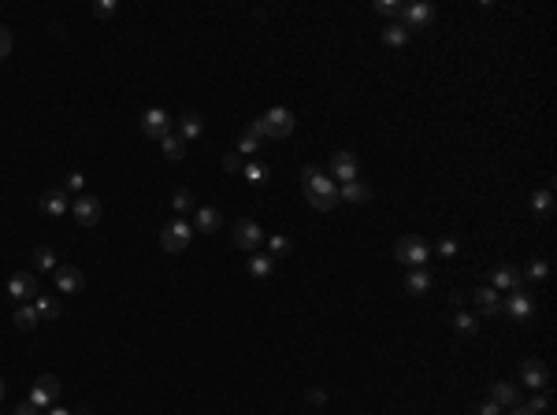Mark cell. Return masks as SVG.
Returning <instances> with one entry per match:
<instances>
[{
    "mask_svg": "<svg viewBox=\"0 0 557 415\" xmlns=\"http://www.w3.org/2000/svg\"><path fill=\"white\" fill-rule=\"evenodd\" d=\"M520 275H524V278H546V275H550V263H546V260H531L528 271H520Z\"/></svg>",
    "mask_w": 557,
    "mask_h": 415,
    "instance_id": "836d02e7",
    "label": "cell"
},
{
    "mask_svg": "<svg viewBox=\"0 0 557 415\" xmlns=\"http://www.w3.org/2000/svg\"><path fill=\"white\" fill-rule=\"evenodd\" d=\"M48 415H71V411H63V408H48Z\"/></svg>",
    "mask_w": 557,
    "mask_h": 415,
    "instance_id": "bcb514c9",
    "label": "cell"
},
{
    "mask_svg": "<svg viewBox=\"0 0 557 415\" xmlns=\"http://www.w3.org/2000/svg\"><path fill=\"white\" fill-rule=\"evenodd\" d=\"M453 326H457V334H465V338H472V334L480 330V326H476V319H472L468 311H457V315H453Z\"/></svg>",
    "mask_w": 557,
    "mask_h": 415,
    "instance_id": "1f68e13d",
    "label": "cell"
},
{
    "mask_svg": "<svg viewBox=\"0 0 557 415\" xmlns=\"http://www.w3.org/2000/svg\"><path fill=\"white\" fill-rule=\"evenodd\" d=\"M490 401H494L498 408H517L520 404V389L509 386V382H494V386H490Z\"/></svg>",
    "mask_w": 557,
    "mask_h": 415,
    "instance_id": "e0dca14e",
    "label": "cell"
},
{
    "mask_svg": "<svg viewBox=\"0 0 557 415\" xmlns=\"http://www.w3.org/2000/svg\"><path fill=\"white\" fill-rule=\"evenodd\" d=\"M271 271H275V260H271V256H253V260H249V275H253V278H268Z\"/></svg>",
    "mask_w": 557,
    "mask_h": 415,
    "instance_id": "f546056e",
    "label": "cell"
},
{
    "mask_svg": "<svg viewBox=\"0 0 557 415\" xmlns=\"http://www.w3.org/2000/svg\"><path fill=\"white\" fill-rule=\"evenodd\" d=\"M301 186H305V197H308V204H313L316 211H331L338 208V189H335V182L327 178L320 167H301Z\"/></svg>",
    "mask_w": 557,
    "mask_h": 415,
    "instance_id": "6da1fadb",
    "label": "cell"
},
{
    "mask_svg": "<svg viewBox=\"0 0 557 415\" xmlns=\"http://www.w3.org/2000/svg\"><path fill=\"white\" fill-rule=\"evenodd\" d=\"M260 241H264V230H260L253 219H238V223H234V245L242 248V253H253V248H260Z\"/></svg>",
    "mask_w": 557,
    "mask_h": 415,
    "instance_id": "ba28073f",
    "label": "cell"
},
{
    "mask_svg": "<svg viewBox=\"0 0 557 415\" xmlns=\"http://www.w3.org/2000/svg\"><path fill=\"white\" fill-rule=\"evenodd\" d=\"M38 319H60V304L53 301V297H38Z\"/></svg>",
    "mask_w": 557,
    "mask_h": 415,
    "instance_id": "4dcf8cb0",
    "label": "cell"
},
{
    "mask_svg": "<svg viewBox=\"0 0 557 415\" xmlns=\"http://www.w3.org/2000/svg\"><path fill=\"white\" fill-rule=\"evenodd\" d=\"M260 126H264V138L286 141V138L293 134V111H290V108H271L264 119H260Z\"/></svg>",
    "mask_w": 557,
    "mask_h": 415,
    "instance_id": "277c9868",
    "label": "cell"
},
{
    "mask_svg": "<svg viewBox=\"0 0 557 415\" xmlns=\"http://www.w3.org/2000/svg\"><path fill=\"white\" fill-rule=\"evenodd\" d=\"M56 289L60 293H78L82 286H86V275H82L78 267H56Z\"/></svg>",
    "mask_w": 557,
    "mask_h": 415,
    "instance_id": "2e32d148",
    "label": "cell"
},
{
    "mask_svg": "<svg viewBox=\"0 0 557 415\" xmlns=\"http://www.w3.org/2000/svg\"><path fill=\"white\" fill-rule=\"evenodd\" d=\"M201 134H205V119H201L198 111H186L183 119H178V138H183V141H198Z\"/></svg>",
    "mask_w": 557,
    "mask_h": 415,
    "instance_id": "ac0fdd59",
    "label": "cell"
},
{
    "mask_svg": "<svg viewBox=\"0 0 557 415\" xmlns=\"http://www.w3.org/2000/svg\"><path fill=\"white\" fill-rule=\"evenodd\" d=\"M242 175H245V182H249V186H264V182H268V167H264V163H249Z\"/></svg>",
    "mask_w": 557,
    "mask_h": 415,
    "instance_id": "d6a6232c",
    "label": "cell"
},
{
    "mask_svg": "<svg viewBox=\"0 0 557 415\" xmlns=\"http://www.w3.org/2000/svg\"><path fill=\"white\" fill-rule=\"evenodd\" d=\"M38 323L41 319H38V308L34 304H19V308H15V326H19V330H34Z\"/></svg>",
    "mask_w": 557,
    "mask_h": 415,
    "instance_id": "4316f807",
    "label": "cell"
},
{
    "mask_svg": "<svg viewBox=\"0 0 557 415\" xmlns=\"http://www.w3.org/2000/svg\"><path fill=\"white\" fill-rule=\"evenodd\" d=\"M223 226V215L220 208H198V219H193V230H201V234H216Z\"/></svg>",
    "mask_w": 557,
    "mask_h": 415,
    "instance_id": "d6986e66",
    "label": "cell"
},
{
    "mask_svg": "<svg viewBox=\"0 0 557 415\" xmlns=\"http://www.w3.org/2000/svg\"><path fill=\"white\" fill-rule=\"evenodd\" d=\"M141 130H145V138H168L171 130H175V123H171V115L163 111V108H149L141 115Z\"/></svg>",
    "mask_w": 557,
    "mask_h": 415,
    "instance_id": "5b68a950",
    "label": "cell"
},
{
    "mask_svg": "<svg viewBox=\"0 0 557 415\" xmlns=\"http://www.w3.org/2000/svg\"><path fill=\"white\" fill-rule=\"evenodd\" d=\"M472 301H476L480 315H502V293H498V289L480 286L476 293H472Z\"/></svg>",
    "mask_w": 557,
    "mask_h": 415,
    "instance_id": "9a60e30c",
    "label": "cell"
},
{
    "mask_svg": "<svg viewBox=\"0 0 557 415\" xmlns=\"http://www.w3.org/2000/svg\"><path fill=\"white\" fill-rule=\"evenodd\" d=\"M63 186H67V189H82V186H86V178H82V171H71L67 178H63Z\"/></svg>",
    "mask_w": 557,
    "mask_h": 415,
    "instance_id": "ab89813d",
    "label": "cell"
},
{
    "mask_svg": "<svg viewBox=\"0 0 557 415\" xmlns=\"http://www.w3.org/2000/svg\"><path fill=\"white\" fill-rule=\"evenodd\" d=\"M268 245H271V253H275V256H283V253H290V241H286L283 234H275V238H268Z\"/></svg>",
    "mask_w": 557,
    "mask_h": 415,
    "instance_id": "74e56055",
    "label": "cell"
},
{
    "mask_svg": "<svg viewBox=\"0 0 557 415\" xmlns=\"http://www.w3.org/2000/svg\"><path fill=\"white\" fill-rule=\"evenodd\" d=\"M502 311H509L517 323H524V319H531V311H535V304H531V297L524 293V289H517V293H509L502 301Z\"/></svg>",
    "mask_w": 557,
    "mask_h": 415,
    "instance_id": "4fadbf2b",
    "label": "cell"
},
{
    "mask_svg": "<svg viewBox=\"0 0 557 415\" xmlns=\"http://www.w3.org/2000/svg\"><path fill=\"white\" fill-rule=\"evenodd\" d=\"M513 415H531V411H528V408H520V404H517V408H513Z\"/></svg>",
    "mask_w": 557,
    "mask_h": 415,
    "instance_id": "7dc6e473",
    "label": "cell"
},
{
    "mask_svg": "<svg viewBox=\"0 0 557 415\" xmlns=\"http://www.w3.org/2000/svg\"><path fill=\"white\" fill-rule=\"evenodd\" d=\"M428 256H431V248H428V241L423 238H401L398 245H394V260L398 263H405V267H423L428 263Z\"/></svg>",
    "mask_w": 557,
    "mask_h": 415,
    "instance_id": "7a4b0ae2",
    "label": "cell"
},
{
    "mask_svg": "<svg viewBox=\"0 0 557 415\" xmlns=\"http://www.w3.org/2000/svg\"><path fill=\"white\" fill-rule=\"evenodd\" d=\"M190 241H193V226L186 219H175V223H168L160 230V248H163V253H183V248H190Z\"/></svg>",
    "mask_w": 557,
    "mask_h": 415,
    "instance_id": "3957f363",
    "label": "cell"
},
{
    "mask_svg": "<svg viewBox=\"0 0 557 415\" xmlns=\"http://www.w3.org/2000/svg\"><path fill=\"white\" fill-rule=\"evenodd\" d=\"M531 211L539 215V219H546V215L553 211V193L550 189H535L531 193Z\"/></svg>",
    "mask_w": 557,
    "mask_h": 415,
    "instance_id": "cb8c5ba5",
    "label": "cell"
},
{
    "mask_svg": "<svg viewBox=\"0 0 557 415\" xmlns=\"http://www.w3.org/2000/svg\"><path fill=\"white\" fill-rule=\"evenodd\" d=\"M465 301H468V297H465V293H457V289L450 293V304H453V308H465Z\"/></svg>",
    "mask_w": 557,
    "mask_h": 415,
    "instance_id": "f6af8a7d",
    "label": "cell"
},
{
    "mask_svg": "<svg viewBox=\"0 0 557 415\" xmlns=\"http://www.w3.org/2000/svg\"><path fill=\"white\" fill-rule=\"evenodd\" d=\"M171 204H175V211H178V219H183L186 211H198V208H193V193H190V189H175V193H171Z\"/></svg>",
    "mask_w": 557,
    "mask_h": 415,
    "instance_id": "f1b7e54d",
    "label": "cell"
},
{
    "mask_svg": "<svg viewBox=\"0 0 557 415\" xmlns=\"http://www.w3.org/2000/svg\"><path fill=\"white\" fill-rule=\"evenodd\" d=\"M375 11L379 15H401V4L398 0H375Z\"/></svg>",
    "mask_w": 557,
    "mask_h": 415,
    "instance_id": "8d00e7d4",
    "label": "cell"
},
{
    "mask_svg": "<svg viewBox=\"0 0 557 415\" xmlns=\"http://www.w3.org/2000/svg\"><path fill=\"white\" fill-rule=\"evenodd\" d=\"M160 145H163V156H168V160H183L186 156V141L178 138L175 130H171L168 138H160Z\"/></svg>",
    "mask_w": 557,
    "mask_h": 415,
    "instance_id": "d4e9b609",
    "label": "cell"
},
{
    "mask_svg": "<svg viewBox=\"0 0 557 415\" xmlns=\"http://www.w3.org/2000/svg\"><path fill=\"white\" fill-rule=\"evenodd\" d=\"M71 415H93V411H90V408H82V411H71Z\"/></svg>",
    "mask_w": 557,
    "mask_h": 415,
    "instance_id": "c3c4849f",
    "label": "cell"
},
{
    "mask_svg": "<svg viewBox=\"0 0 557 415\" xmlns=\"http://www.w3.org/2000/svg\"><path fill=\"white\" fill-rule=\"evenodd\" d=\"M11 56V30L0 26V60H8Z\"/></svg>",
    "mask_w": 557,
    "mask_h": 415,
    "instance_id": "f35d334b",
    "label": "cell"
},
{
    "mask_svg": "<svg viewBox=\"0 0 557 415\" xmlns=\"http://www.w3.org/2000/svg\"><path fill=\"white\" fill-rule=\"evenodd\" d=\"M331 178H338L342 186H346V182H357V156L346 153V148H342V153H335V156H331Z\"/></svg>",
    "mask_w": 557,
    "mask_h": 415,
    "instance_id": "7c38bea8",
    "label": "cell"
},
{
    "mask_svg": "<svg viewBox=\"0 0 557 415\" xmlns=\"http://www.w3.org/2000/svg\"><path fill=\"white\" fill-rule=\"evenodd\" d=\"M15 415H41V408H38L34 401H23L19 408H15Z\"/></svg>",
    "mask_w": 557,
    "mask_h": 415,
    "instance_id": "7bdbcfd3",
    "label": "cell"
},
{
    "mask_svg": "<svg viewBox=\"0 0 557 415\" xmlns=\"http://www.w3.org/2000/svg\"><path fill=\"white\" fill-rule=\"evenodd\" d=\"M41 211H45V215H63V211H71L67 193H63V189H45V197H41Z\"/></svg>",
    "mask_w": 557,
    "mask_h": 415,
    "instance_id": "44dd1931",
    "label": "cell"
},
{
    "mask_svg": "<svg viewBox=\"0 0 557 415\" xmlns=\"http://www.w3.org/2000/svg\"><path fill=\"white\" fill-rule=\"evenodd\" d=\"M71 215H75V223H78V226L101 223V201H97V197H78V201L71 204Z\"/></svg>",
    "mask_w": 557,
    "mask_h": 415,
    "instance_id": "8fae6325",
    "label": "cell"
},
{
    "mask_svg": "<svg viewBox=\"0 0 557 415\" xmlns=\"http://www.w3.org/2000/svg\"><path fill=\"white\" fill-rule=\"evenodd\" d=\"M34 267H38V271H56V267H60V260H56V253H53L48 245H38V248H34Z\"/></svg>",
    "mask_w": 557,
    "mask_h": 415,
    "instance_id": "484cf974",
    "label": "cell"
},
{
    "mask_svg": "<svg viewBox=\"0 0 557 415\" xmlns=\"http://www.w3.org/2000/svg\"><path fill=\"white\" fill-rule=\"evenodd\" d=\"M260 141H264V126H260V119H253V123L238 134V153L256 156V153H260Z\"/></svg>",
    "mask_w": 557,
    "mask_h": 415,
    "instance_id": "5bb4252c",
    "label": "cell"
},
{
    "mask_svg": "<svg viewBox=\"0 0 557 415\" xmlns=\"http://www.w3.org/2000/svg\"><path fill=\"white\" fill-rule=\"evenodd\" d=\"M0 397H4V378H0Z\"/></svg>",
    "mask_w": 557,
    "mask_h": 415,
    "instance_id": "681fc988",
    "label": "cell"
},
{
    "mask_svg": "<svg viewBox=\"0 0 557 415\" xmlns=\"http://www.w3.org/2000/svg\"><path fill=\"white\" fill-rule=\"evenodd\" d=\"M476 415H505V408H498L494 401H487V404H480V408H476Z\"/></svg>",
    "mask_w": 557,
    "mask_h": 415,
    "instance_id": "b9f144b4",
    "label": "cell"
},
{
    "mask_svg": "<svg viewBox=\"0 0 557 415\" xmlns=\"http://www.w3.org/2000/svg\"><path fill=\"white\" fill-rule=\"evenodd\" d=\"M8 293L15 297V301H38V278L30 275V271H15L11 278H8Z\"/></svg>",
    "mask_w": 557,
    "mask_h": 415,
    "instance_id": "52a82bcc",
    "label": "cell"
},
{
    "mask_svg": "<svg viewBox=\"0 0 557 415\" xmlns=\"http://www.w3.org/2000/svg\"><path fill=\"white\" fill-rule=\"evenodd\" d=\"M409 41V30L401 26V23H394V26H386L383 30V45H390V48H401Z\"/></svg>",
    "mask_w": 557,
    "mask_h": 415,
    "instance_id": "83f0119b",
    "label": "cell"
},
{
    "mask_svg": "<svg viewBox=\"0 0 557 415\" xmlns=\"http://www.w3.org/2000/svg\"><path fill=\"white\" fill-rule=\"evenodd\" d=\"M546 408H550V397H546V389H543V393H535V397H531V404H528V411H531V415H543Z\"/></svg>",
    "mask_w": 557,
    "mask_h": 415,
    "instance_id": "d590c367",
    "label": "cell"
},
{
    "mask_svg": "<svg viewBox=\"0 0 557 415\" xmlns=\"http://www.w3.org/2000/svg\"><path fill=\"white\" fill-rule=\"evenodd\" d=\"M428 289H431V275L423 271V267H413V271L405 275V293L409 297H423Z\"/></svg>",
    "mask_w": 557,
    "mask_h": 415,
    "instance_id": "ffe728a7",
    "label": "cell"
},
{
    "mask_svg": "<svg viewBox=\"0 0 557 415\" xmlns=\"http://www.w3.org/2000/svg\"><path fill=\"white\" fill-rule=\"evenodd\" d=\"M223 167H227V171H238V167H242L238 153H227V156H223Z\"/></svg>",
    "mask_w": 557,
    "mask_h": 415,
    "instance_id": "ee69618b",
    "label": "cell"
},
{
    "mask_svg": "<svg viewBox=\"0 0 557 415\" xmlns=\"http://www.w3.org/2000/svg\"><path fill=\"white\" fill-rule=\"evenodd\" d=\"M438 256H457V241L442 238V241H438Z\"/></svg>",
    "mask_w": 557,
    "mask_h": 415,
    "instance_id": "60d3db41",
    "label": "cell"
},
{
    "mask_svg": "<svg viewBox=\"0 0 557 415\" xmlns=\"http://www.w3.org/2000/svg\"><path fill=\"white\" fill-rule=\"evenodd\" d=\"M401 26L405 30H423V26H431L435 23V8L431 4H405L401 8Z\"/></svg>",
    "mask_w": 557,
    "mask_h": 415,
    "instance_id": "30bf717a",
    "label": "cell"
},
{
    "mask_svg": "<svg viewBox=\"0 0 557 415\" xmlns=\"http://www.w3.org/2000/svg\"><path fill=\"white\" fill-rule=\"evenodd\" d=\"M520 282H524V275H520L517 267H509V263H505V267L494 271V286H490V289H498V293H502V289H513V293H517V289H520Z\"/></svg>",
    "mask_w": 557,
    "mask_h": 415,
    "instance_id": "7402d4cb",
    "label": "cell"
},
{
    "mask_svg": "<svg viewBox=\"0 0 557 415\" xmlns=\"http://www.w3.org/2000/svg\"><path fill=\"white\" fill-rule=\"evenodd\" d=\"M338 201H350V204H368L372 201V189L360 186V182H346V186L338 189Z\"/></svg>",
    "mask_w": 557,
    "mask_h": 415,
    "instance_id": "603a6c76",
    "label": "cell"
},
{
    "mask_svg": "<svg viewBox=\"0 0 557 415\" xmlns=\"http://www.w3.org/2000/svg\"><path fill=\"white\" fill-rule=\"evenodd\" d=\"M520 378H524V386H531L535 393H543L550 386V371H546L543 360H524L520 363Z\"/></svg>",
    "mask_w": 557,
    "mask_h": 415,
    "instance_id": "9c48e42d",
    "label": "cell"
},
{
    "mask_svg": "<svg viewBox=\"0 0 557 415\" xmlns=\"http://www.w3.org/2000/svg\"><path fill=\"white\" fill-rule=\"evenodd\" d=\"M93 15H97V19H112V15H116V0H97Z\"/></svg>",
    "mask_w": 557,
    "mask_h": 415,
    "instance_id": "e575fe53",
    "label": "cell"
},
{
    "mask_svg": "<svg viewBox=\"0 0 557 415\" xmlns=\"http://www.w3.org/2000/svg\"><path fill=\"white\" fill-rule=\"evenodd\" d=\"M30 401H34L38 408H53L60 401V378L56 375H41L34 382V389H30Z\"/></svg>",
    "mask_w": 557,
    "mask_h": 415,
    "instance_id": "8992f818",
    "label": "cell"
}]
</instances>
